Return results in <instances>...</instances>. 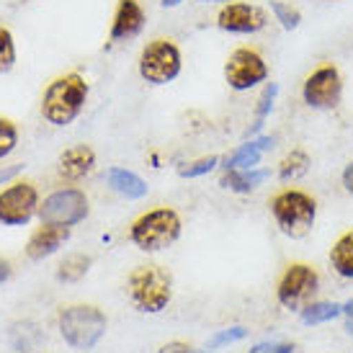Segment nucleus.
<instances>
[{
	"label": "nucleus",
	"instance_id": "2f4dec72",
	"mask_svg": "<svg viewBox=\"0 0 353 353\" xmlns=\"http://www.w3.org/2000/svg\"><path fill=\"white\" fill-rule=\"evenodd\" d=\"M21 170H23V165H10V168H3L0 170V186H6L8 181H13V178L19 176Z\"/></svg>",
	"mask_w": 353,
	"mask_h": 353
},
{
	"label": "nucleus",
	"instance_id": "5701e85b",
	"mask_svg": "<svg viewBox=\"0 0 353 353\" xmlns=\"http://www.w3.org/2000/svg\"><path fill=\"white\" fill-rule=\"evenodd\" d=\"M307 168H310V155H307L304 150L296 148L281 160V165H279V178H281V181H294V178L307 173Z\"/></svg>",
	"mask_w": 353,
	"mask_h": 353
},
{
	"label": "nucleus",
	"instance_id": "cd10ccee",
	"mask_svg": "<svg viewBox=\"0 0 353 353\" xmlns=\"http://www.w3.org/2000/svg\"><path fill=\"white\" fill-rule=\"evenodd\" d=\"M10 335H21V341H13V348L23 353V351H34V348L39 345L37 341H29V335H41V333L31 323H19V325H13Z\"/></svg>",
	"mask_w": 353,
	"mask_h": 353
},
{
	"label": "nucleus",
	"instance_id": "72a5a7b5",
	"mask_svg": "<svg viewBox=\"0 0 353 353\" xmlns=\"http://www.w3.org/2000/svg\"><path fill=\"white\" fill-rule=\"evenodd\" d=\"M10 279V263L6 258H0V284H6Z\"/></svg>",
	"mask_w": 353,
	"mask_h": 353
},
{
	"label": "nucleus",
	"instance_id": "423d86ee",
	"mask_svg": "<svg viewBox=\"0 0 353 353\" xmlns=\"http://www.w3.org/2000/svg\"><path fill=\"white\" fill-rule=\"evenodd\" d=\"M183 57L173 39H152L139 54V78L150 85H168L181 75Z\"/></svg>",
	"mask_w": 353,
	"mask_h": 353
},
{
	"label": "nucleus",
	"instance_id": "9b49d317",
	"mask_svg": "<svg viewBox=\"0 0 353 353\" xmlns=\"http://www.w3.org/2000/svg\"><path fill=\"white\" fill-rule=\"evenodd\" d=\"M39 214V191L31 183H10L0 191V225L23 227Z\"/></svg>",
	"mask_w": 353,
	"mask_h": 353
},
{
	"label": "nucleus",
	"instance_id": "9d476101",
	"mask_svg": "<svg viewBox=\"0 0 353 353\" xmlns=\"http://www.w3.org/2000/svg\"><path fill=\"white\" fill-rule=\"evenodd\" d=\"M225 80L232 90H250L268 80V65L263 54L250 47L235 50L225 62Z\"/></svg>",
	"mask_w": 353,
	"mask_h": 353
},
{
	"label": "nucleus",
	"instance_id": "b1692460",
	"mask_svg": "<svg viewBox=\"0 0 353 353\" xmlns=\"http://www.w3.org/2000/svg\"><path fill=\"white\" fill-rule=\"evenodd\" d=\"M271 13H274V19L279 21V26L284 31H294L302 23V13L294 6L284 3V0H271Z\"/></svg>",
	"mask_w": 353,
	"mask_h": 353
},
{
	"label": "nucleus",
	"instance_id": "f704fd0d",
	"mask_svg": "<svg viewBox=\"0 0 353 353\" xmlns=\"http://www.w3.org/2000/svg\"><path fill=\"white\" fill-rule=\"evenodd\" d=\"M160 3H163V6H165V8H176V6H181V3H183V0H160Z\"/></svg>",
	"mask_w": 353,
	"mask_h": 353
},
{
	"label": "nucleus",
	"instance_id": "c85d7f7f",
	"mask_svg": "<svg viewBox=\"0 0 353 353\" xmlns=\"http://www.w3.org/2000/svg\"><path fill=\"white\" fill-rule=\"evenodd\" d=\"M216 165H219V157L216 155L201 157V160H196V163L181 168V178H201V176H206V173H212Z\"/></svg>",
	"mask_w": 353,
	"mask_h": 353
},
{
	"label": "nucleus",
	"instance_id": "7ed1b4c3",
	"mask_svg": "<svg viewBox=\"0 0 353 353\" xmlns=\"http://www.w3.org/2000/svg\"><path fill=\"white\" fill-rule=\"evenodd\" d=\"M108 320L93 304H72L59 312V335L75 351H90L106 335Z\"/></svg>",
	"mask_w": 353,
	"mask_h": 353
},
{
	"label": "nucleus",
	"instance_id": "c756f323",
	"mask_svg": "<svg viewBox=\"0 0 353 353\" xmlns=\"http://www.w3.org/2000/svg\"><path fill=\"white\" fill-rule=\"evenodd\" d=\"M296 345L286 343V341H263V343H255L248 353H294Z\"/></svg>",
	"mask_w": 353,
	"mask_h": 353
},
{
	"label": "nucleus",
	"instance_id": "dca6fc26",
	"mask_svg": "<svg viewBox=\"0 0 353 353\" xmlns=\"http://www.w3.org/2000/svg\"><path fill=\"white\" fill-rule=\"evenodd\" d=\"M106 183L108 188L119 194V196L129 199V201H139V199L148 196V183L137 176V173H132L127 168H108L106 170Z\"/></svg>",
	"mask_w": 353,
	"mask_h": 353
},
{
	"label": "nucleus",
	"instance_id": "39448f33",
	"mask_svg": "<svg viewBox=\"0 0 353 353\" xmlns=\"http://www.w3.org/2000/svg\"><path fill=\"white\" fill-rule=\"evenodd\" d=\"M129 294L142 312H163L173 299V276L163 265H137L129 274Z\"/></svg>",
	"mask_w": 353,
	"mask_h": 353
},
{
	"label": "nucleus",
	"instance_id": "4468645a",
	"mask_svg": "<svg viewBox=\"0 0 353 353\" xmlns=\"http://www.w3.org/2000/svg\"><path fill=\"white\" fill-rule=\"evenodd\" d=\"M68 240H70V227L41 222V227L29 237V243H26V255H29L31 261H44L52 253H57Z\"/></svg>",
	"mask_w": 353,
	"mask_h": 353
},
{
	"label": "nucleus",
	"instance_id": "c9c22d12",
	"mask_svg": "<svg viewBox=\"0 0 353 353\" xmlns=\"http://www.w3.org/2000/svg\"><path fill=\"white\" fill-rule=\"evenodd\" d=\"M196 3H230V0H196Z\"/></svg>",
	"mask_w": 353,
	"mask_h": 353
},
{
	"label": "nucleus",
	"instance_id": "393cba45",
	"mask_svg": "<svg viewBox=\"0 0 353 353\" xmlns=\"http://www.w3.org/2000/svg\"><path fill=\"white\" fill-rule=\"evenodd\" d=\"M13 65H16V41H13L10 29L0 26V75L10 72Z\"/></svg>",
	"mask_w": 353,
	"mask_h": 353
},
{
	"label": "nucleus",
	"instance_id": "4be33fe9",
	"mask_svg": "<svg viewBox=\"0 0 353 353\" xmlns=\"http://www.w3.org/2000/svg\"><path fill=\"white\" fill-rule=\"evenodd\" d=\"M276 96H279V85H276V83H265V88L261 90V96H258V106H255V119H253V124H250V129H248V137H255V134H258V132L263 129L268 114L274 111Z\"/></svg>",
	"mask_w": 353,
	"mask_h": 353
},
{
	"label": "nucleus",
	"instance_id": "2eb2a0df",
	"mask_svg": "<svg viewBox=\"0 0 353 353\" xmlns=\"http://www.w3.org/2000/svg\"><path fill=\"white\" fill-rule=\"evenodd\" d=\"M96 168V152L88 145H75L59 155L57 173L62 181H80Z\"/></svg>",
	"mask_w": 353,
	"mask_h": 353
},
{
	"label": "nucleus",
	"instance_id": "f03ea898",
	"mask_svg": "<svg viewBox=\"0 0 353 353\" xmlns=\"http://www.w3.org/2000/svg\"><path fill=\"white\" fill-rule=\"evenodd\" d=\"M268 206H271V214L276 219V227L292 240H302L310 235L314 219H317V201L299 188L279 191Z\"/></svg>",
	"mask_w": 353,
	"mask_h": 353
},
{
	"label": "nucleus",
	"instance_id": "e433bc0d",
	"mask_svg": "<svg viewBox=\"0 0 353 353\" xmlns=\"http://www.w3.org/2000/svg\"><path fill=\"white\" fill-rule=\"evenodd\" d=\"M199 353H209V351H199Z\"/></svg>",
	"mask_w": 353,
	"mask_h": 353
},
{
	"label": "nucleus",
	"instance_id": "f8f14e48",
	"mask_svg": "<svg viewBox=\"0 0 353 353\" xmlns=\"http://www.w3.org/2000/svg\"><path fill=\"white\" fill-rule=\"evenodd\" d=\"M268 13L255 3H225L216 16V26L227 34H258L265 29Z\"/></svg>",
	"mask_w": 353,
	"mask_h": 353
},
{
	"label": "nucleus",
	"instance_id": "bb28decb",
	"mask_svg": "<svg viewBox=\"0 0 353 353\" xmlns=\"http://www.w3.org/2000/svg\"><path fill=\"white\" fill-rule=\"evenodd\" d=\"M16 148H19V127L10 119L0 117V160L8 157Z\"/></svg>",
	"mask_w": 353,
	"mask_h": 353
},
{
	"label": "nucleus",
	"instance_id": "20e7f679",
	"mask_svg": "<svg viewBox=\"0 0 353 353\" xmlns=\"http://www.w3.org/2000/svg\"><path fill=\"white\" fill-rule=\"evenodd\" d=\"M181 227L183 225H181V216L176 209L160 206V209H152V212L132 222L129 240L145 253H157V250H165L176 243L181 237Z\"/></svg>",
	"mask_w": 353,
	"mask_h": 353
},
{
	"label": "nucleus",
	"instance_id": "a878e982",
	"mask_svg": "<svg viewBox=\"0 0 353 353\" xmlns=\"http://www.w3.org/2000/svg\"><path fill=\"white\" fill-rule=\"evenodd\" d=\"M248 333H250V330H248V327H243V325H235V327L219 330V333H214L212 338H209L206 351H216V348H222V345H232V343H237V341H245Z\"/></svg>",
	"mask_w": 353,
	"mask_h": 353
},
{
	"label": "nucleus",
	"instance_id": "aec40b11",
	"mask_svg": "<svg viewBox=\"0 0 353 353\" xmlns=\"http://www.w3.org/2000/svg\"><path fill=\"white\" fill-rule=\"evenodd\" d=\"M93 258L85 253H70L62 263L57 265V281L59 284H78L85 279V274L90 271Z\"/></svg>",
	"mask_w": 353,
	"mask_h": 353
},
{
	"label": "nucleus",
	"instance_id": "f257e3e1",
	"mask_svg": "<svg viewBox=\"0 0 353 353\" xmlns=\"http://www.w3.org/2000/svg\"><path fill=\"white\" fill-rule=\"evenodd\" d=\"M88 101V83L80 72L59 75L47 85L41 96V117L52 127H68L80 117Z\"/></svg>",
	"mask_w": 353,
	"mask_h": 353
},
{
	"label": "nucleus",
	"instance_id": "0eeeda50",
	"mask_svg": "<svg viewBox=\"0 0 353 353\" xmlns=\"http://www.w3.org/2000/svg\"><path fill=\"white\" fill-rule=\"evenodd\" d=\"M302 99L310 108H335L343 99V78L341 70L333 62H325L320 68H314L302 85Z\"/></svg>",
	"mask_w": 353,
	"mask_h": 353
},
{
	"label": "nucleus",
	"instance_id": "473e14b6",
	"mask_svg": "<svg viewBox=\"0 0 353 353\" xmlns=\"http://www.w3.org/2000/svg\"><path fill=\"white\" fill-rule=\"evenodd\" d=\"M341 181H343V188L348 194H353V163L343 168V173H341Z\"/></svg>",
	"mask_w": 353,
	"mask_h": 353
},
{
	"label": "nucleus",
	"instance_id": "1a4fd4ad",
	"mask_svg": "<svg viewBox=\"0 0 353 353\" xmlns=\"http://www.w3.org/2000/svg\"><path fill=\"white\" fill-rule=\"evenodd\" d=\"M320 286V276L312 265L307 263H292L284 271L279 289H276V299L284 310H302L307 302L314 296Z\"/></svg>",
	"mask_w": 353,
	"mask_h": 353
},
{
	"label": "nucleus",
	"instance_id": "412c9836",
	"mask_svg": "<svg viewBox=\"0 0 353 353\" xmlns=\"http://www.w3.org/2000/svg\"><path fill=\"white\" fill-rule=\"evenodd\" d=\"M343 314V304L338 302H310L302 307V323L304 325H323L333 323Z\"/></svg>",
	"mask_w": 353,
	"mask_h": 353
},
{
	"label": "nucleus",
	"instance_id": "7c9ffc66",
	"mask_svg": "<svg viewBox=\"0 0 353 353\" xmlns=\"http://www.w3.org/2000/svg\"><path fill=\"white\" fill-rule=\"evenodd\" d=\"M157 353H191V345L181 343V341H173V343H165Z\"/></svg>",
	"mask_w": 353,
	"mask_h": 353
},
{
	"label": "nucleus",
	"instance_id": "ddd939ff",
	"mask_svg": "<svg viewBox=\"0 0 353 353\" xmlns=\"http://www.w3.org/2000/svg\"><path fill=\"white\" fill-rule=\"evenodd\" d=\"M145 23H148V13H145L139 0H119L108 37H111V41L134 39V37L142 34Z\"/></svg>",
	"mask_w": 353,
	"mask_h": 353
},
{
	"label": "nucleus",
	"instance_id": "6e6552de",
	"mask_svg": "<svg viewBox=\"0 0 353 353\" xmlns=\"http://www.w3.org/2000/svg\"><path fill=\"white\" fill-rule=\"evenodd\" d=\"M88 196L80 188H59L39 204V219L47 225L75 227L88 216Z\"/></svg>",
	"mask_w": 353,
	"mask_h": 353
},
{
	"label": "nucleus",
	"instance_id": "6ab92c4d",
	"mask_svg": "<svg viewBox=\"0 0 353 353\" xmlns=\"http://www.w3.org/2000/svg\"><path fill=\"white\" fill-rule=\"evenodd\" d=\"M330 263L333 271L343 279H353V230L343 232L335 240L333 250H330Z\"/></svg>",
	"mask_w": 353,
	"mask_h": 353
},
{
	"label": "nucleus",
	"instance_id": "f3484780",
	"mask_svg": "<svg viewBox=\"0 0 353 353\" xmlns=\"http://www.w3.org/2000/svg\"><path fill=\"white\" fill-rule=\"evenodd\" d=\"M274 148V137H253L250 142L240 145V148L227 157L225 170H250V168H258L263 152Z\"/></svg>",
	"mask_w": 353,
	"mask_h": 353
},
{
	"label": "nucleus",
	"instance_id": "a211bd4d",
	"mask_svg": "<svg viewBox=\"0 0 353 353\" xmlns=\"http://www.w3.org/2000/svg\"><path fill=\"white\" fill-rule=\"evenodd\" d=\"M271 176L265 168H250V170H225V176L219 181L222 188H230L235 194H250Z\"/></svg>",
	"mask_w": 353,
	"mask_h": 353
}]
</instances>
